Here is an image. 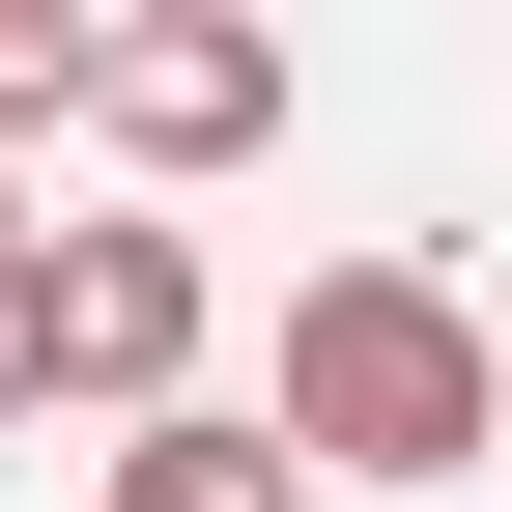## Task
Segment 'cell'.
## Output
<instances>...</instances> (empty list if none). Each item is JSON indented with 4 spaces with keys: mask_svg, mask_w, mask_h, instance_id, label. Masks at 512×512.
Segmentation results:
<instances>
[{
    "mask_svg": "<svg viewBox=\"0 0 512 512\" xmlns=\"http://www.w3.org/2000/svg\"><path fill=\"white\" fill-rule=\"evenodd\" d=\"M313 456H285V427H256V399H171V427H114V512H285Z\"/></svg>",
    "mask_w": 512,
    "mask_h": 512,
    "instance_id": "cell-4",
    "label": "cell"
},
{
    "mask_svg": "<svg viewBox=\"0 0 512 512\" xmlns=\"http://www.w3.org/2000/svg\"><path fill=\"white\" fill-rule=\"evenodd\" d=\"M86 114V0H0V143H57Z\"/></svg>",
    "mask_w": 512,
    "mask_h": 512,
    "instance_id": "cell-5",
    "label": "cell"
},
{
    "mask_svg": "<svg viewBox=\"0 0 512 512\" xmlns=\"http://www.w3.org/2000/svg\"><path fill=\"white\" fill-rule=\"evenodd\" d=\"M86 143H114V171H228V143H285V29H228V0L86 29Z\"/></svg>",
    "mask_w": 512,
    "mask_h": 512,
    "instance_id": "cell-2",
    "label": "cell"
},
{
    "mask_svg": "<svg viewBox=\"0 0 512 512\" xmlns=\"http://www.w3.org/2000/svg\"><path fill=\"white\" fill-rule=\"evenodd\" d=\"M57 399H114V427L200 399V228H57Z\"/></svg>",
    "mask_w": 512,
    "mask_h": 512,
    "instance_id": "cell-3",
    "label": "cell"
},
{
    "mask_svg": "<svg viewBox=\"0 0 512 512\" xmlns=\"http://www.w3.org/2000/svg\"><path fill=\"white\" fill-rule=\"evenodd\" d=\"M256 427H285L313 484H456V456H512V370H484V313L427 285V256H313Z\"/></svg>",
    "mask_w": 512,
    "mask_h": 512,
    "instance_id": "cell-1",
    "label": "cell"
},
{
    "mask_svg": "<svg viewBox=\"0 0 512 512\" xmlns=\"http://www.w3.org/2000/svg\"><path fill=\"white\" fill-rule=\"evenodd\" d=\"M29 399H57V228L0 200V427H29Z\"/></svg>",
    "mask_w": 512,
    "mask_h": 512,
    "instance_id": "cell-6",
    "label": "cell"
}]
</instances>
